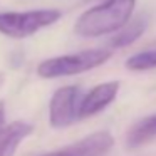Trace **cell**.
I'll use <instances>...</instances> for the list:
<instances>
[{"mask_svg": "<svg viewBox=\"0 0 156 156\" xmlns=\"http://www.w3.org/2000/svg\"><path fill=\"white\" fill-rule=\"evenodd\" d=\"M136 0H104L82 12L74 24V32L81 37H102L118 32L129 22Z\"/></svg>", "mask_w": 156, "mask_h": 156, "instance_id": "obj_1", "label": "cell"}, {"mask_svg": "<svg viewBox=\"0 0 156 156\" xmlns=\"http://www.w3.org/2000/svg\"><path fill=\"white\" fill-rule=\"evenodd\" d=\"M109 57H111L109 49H86L81 52L45 59L37 66V74L42 79L69 77V76L92 71L108 62Z\"/></svg>", "mask_w": 156, "mask_h": 156, "instance_id": "obj_2", "label": "cell"}, {"mask_svg": "<svg viewBox=\"0 0 156 156\" xmlns=\"http://www.w3.org/2000/svg\"><path fill=\"white\" fill-rule=\"evenodd\" d=\"M62 17L57 9H37L24 12H0V34L10 39H25L54 25Z\"/></svg>", "mask_w": 156, "mask_h": 156, "instance_id": "obj_3", "label": "cell"}, {"mask_svg": "<svg viewBox=\"0 0 156 156\" xmlns=\"http://www.w3.org/2000/svg\"><path fill=\"white\" fill-rule=\"evenodd\" d=\"M81 87L77 86H64L52 94L49 102V124L54 129H62L71 126L79 119V106H81Z\"/></svg>", "mask_w": 156, "mask_h": 156, "instance_id": "obj_4", "label": "cell"}, {"mask_svg": "<svg viewBox=\"0 0 156 156\" xmlns=\"http://www.w3.org/2000/svg\"><path fill=\"white\" fill-rule=\"evenodd\" d=\"M112 144H114V139H112L111 133L96 131L72 144L54 149L42 156H104L112 148Z\"/></svg>", "mask_w": 156, "mask_h": 156, "instance_id": "obj_5", "label": "cell"}, {"mask_svg": "<svg viewBox=\"0 0 156 156\" xmlns=\"http://www.w3.org/2000/svg\"><path fill=\"white\" fill-rule=\"evenodd\" d=\"M121 87L119 81H108L101 82L96 87H92L86 96H82L81 106H79V119L91 118L104 111L109 104L116 99Z\"/></svg>", "mask_w": 156, "mask_h": 156, "instance_id": "obj_6", "label": "cell"}, {"mask_svg": "<svg viewBox=\"0 0 156 156\" xmlns=\"http://www.w3.org/2000/svg\"><path fill=\"white\" fill-rule=\"evenodd\" d=\"M34 126L27 121H14L0 129V156H14L17 148L27 136L32 134Z\"/></svg>", "mask_w": 156, "mask_h": 156, "instance_id": "obj_7", "label": "cell"}, {"mask_svg": "<svg viewBox=\"0 0 156 156\" xmlns=\"http://www.w3.org/2000/svg\"><path fill=\"white\" fill-rule=\"evenodd\" d=\"M153 139H156V114L141 118L129 128L126 134V146L129 149H136L151 143Z\"/></svg>", "mask_w": 156, "mask_h": 156, "instance_id": "obj_8", "label": "cell"}, {"mask_svg": "<svg viewBox=\"0 0 156 156\" xmlns=\"http://www.w3.org/2000/svg\"><path fill=\"white\" fill-rule=\"evenodd\" d=\"M146 30V20L144 19H138V20L126 24L122 29H119L118 32H114L111 39H109V47L111 49H122L131 45L133 42H136Z\"/></svg>", "mask_w": 156, "mask_h": 156, "instance_id": "obj_9", "label": "cell"}, {"mask_svg": "<svg viewBox=\"0 0 156 156\" xmlns=\"http://www.w3.org/2000/svg\"><path fill=\"white\" fill-rule=\"evenodd\" d=\"M124 66H126V69L136 71V72L156 69V49H148V51H143V52L131 55L129 59H126Z\"/></svg>", "mask_w": 156, "mask_h": 156, "instance_id": "obj_10", "label": "cell"}, {"mask_svg": "<svg viewBox=\"0 0 156 156\" xmlns=\"http://www.w3.org/2000/svg\"><path fill=\"white\" fill-rule=\"evenodd\" d=\"M5 126V102L0 101V129Z\"/></svg>", "mask_w": 156, "mask_h": 156, "instance_id": "obj_11", "label": "cell"}, {"mask_svg": "<svg viewBox=\"0 0 156 156\" xmlns=\"http://www.w3.org/2000/svg\"><path fill=\"white\" fill-rule=\"evenodd\" d=\"M101 2H104V0H101Z\"/></svg>", "mask_w": 156, "mask_h": 156, "instance_id": "obj_12", "label": "cell"}]
</instances>
